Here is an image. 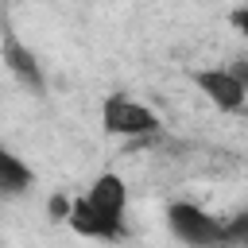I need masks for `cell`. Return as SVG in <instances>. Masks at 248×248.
<instances>
[{"instance_id":"obj_1","label":"cell","mask_w":248,"mask_h":248,"mask_svg":"<svg viewBox=\"0 0 248 248\" xmlns=\"http://www.w3.org/2000/svg\"><path fill=\"white\" fill-rule=\"evenodd\" d=\"M124 205H128L124 178L120 174H101L74 202L70 229L81 232V236H89V240H120L124 236Z\"/></svg>"},{"instance_id":"obj_2","label":"cell","mask_w":248,"mask_h":248,"mask_svg":"<svg viewBox=\"0 0 248 248\" xmlns=\"http://www.w3.org/2000/svg\"><path fill=\"white\" fill-rule=\"evenodd\" d=\"M167 225L190 248H225V221H217L194 202H174L167 209Z\"/></svg>"},{"instance_id":"obj_3","label":"cell","mask_w":248,"mask_h":248,"mask_svg":"<svg viewBox=\"0 0 248 248\" xmlns=\"http://www.w3.org/2000/svg\"><path fill=\"white\" fill-rule=\"evenodd\" d=\"M101 124H105V132L124 136V140H143V136H155L159 132V116L147 105H140V101H132L124 93H108L105 97Z\"/></svg>"},{"instance_id":"obj_4","label":"cell","mask_w":248,"mask_h":248,"mask_svg":"<svg viewBox=\"0 0 248 248\" xmlns=\"http://www.w3.org/2000/svg\"><path fill=\"white\" fill-rule=\"evenodd\" d=\"M194 85L221 108V112H240L244 108V101H248V89L232 78V70H198L194 74Z\"/></svg>"},{"instance_id":"obj_5","label":"cell","mask_w":248,"mask_h":248,"mask_svg":"<svg viewBox=\"0 0 248 248\" xmlns=\"http://www.w3.org/2000/svg\"><path fill=\"white\" fill-rule=\"evenodd\" d=\"M0 58H4V66L19 78V85H27L31 93H43L46 89V81H43V66H39V58L12 35V31H4V43H0Z\"/></svg>"},{"instance_id":"obj_6","label":"cell","mask_w":248,"mask_h":248,"mask_svg":"<svg viewBox=\"0 0 248 248\" xmlns=\"http://www.w3.org/2000/svg\"><path fill=\"white\" fill-rule=\"evenodd\" d=\"M31 167L16 155V151H8L4 143H0V198H19V194H27L31 190Z\"/></svg>"},{"instance_id":"obj_7","label":"cell","mask_w":248,"mask_h":248,"mask_svg":"<svg viewBox=\"0 0 248 248\" xmlns=\"http://www.w3.org/2000/svg\"><path fill=\"white\" fill-rule=\"evenodd\" d=\"M225 248H248V213L225 221Z\"/></svg>"},{"instance_id":"obj_8","label":"cell","mask_w":248,"mask_h":248,"mask_svg":"<svg viewBox=\"0 0 248 248\" xmlns=\"http://www.w3.org/2000/svg\"><path fill=\"white\" fill-rule=\"evenodd\" d=\"M70 209H74V202H70L66 194H54V198L46 202V213H50V221H70Z\"/></svg>"},{"instance_id":"obj_9","label":"cell","mask_w":248,"mask_h":248,"mask_svg":"<svg viewBox=\"0 0 248 248\" xmlns=\"http://www.w3.org/2000/svg\"><path fill=\"white\" fill-rule=\"evenodd\" d=\"M229 23H232V27H236V31H240V35L248 39V4H240V8H236V12L229 16Z\"/></svg>"},{"instance_id":"obj_10","label":"cell","mask_w":248,"mask_h":248,"mask_svg":"<svg viewBox=\"0 0 248 248\" xmlns=\"http://www.w3.org/2000/svg\"><path fill=\"white\" fill-rule=\"evenodd\" d=\"M229 70H232V78L248 89V58H232V66H229Z\"/></svg>"}]
</instances>
